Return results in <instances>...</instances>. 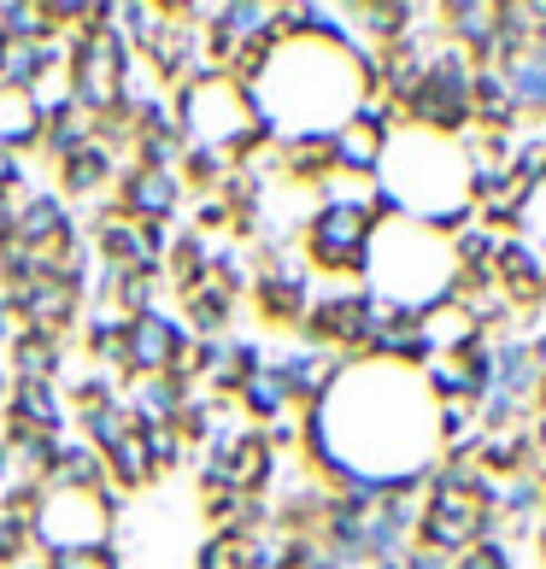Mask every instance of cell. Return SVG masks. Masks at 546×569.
Listing matches in <instances>:
<instances>
[{
  "label": "cell",
  "instance_id": "6da1fadb",
  "mask_svg": "<svg viewBox=\"0 0 546 569\" xmlns=\"http://www.w3.org/2000/svg\"><path fill=\"white\" fill-rule=\"evenodd\" d=\"M300 241H306V264L329 270V277H365L370 241H376V218L365 194H329L300 223Z\"/></svg>",
  "mask_w": 546,
  "mask_h": 569
},
{
  "label": "cell",
  "instance_id": "277c9868",
  "mask_svg": "<svg viewBox=\"0 0 546 569\" xmlns=\"http://www.w3.org/2000/svg\"><path fill=\"white\" fill-rule=\"evenodd\" d=\"M188 347H195V335L177 311H136V318H123V376H171Z\"/></svg>",
  "mask_w": 546,
  "mask_h": 569
},
{
  "label": "cell",
  "instance_id": "3957f363",
  "mask_svg": "<svg viewBox=\"0 0 546 569\" xmlns=\"http://www.w3.org/2000/svg\"><path fill=\"white\" fill-rule=\"evenodd\" d=\"M300 335L318 352H347V358H365L370 347V288H329V293H311V311L300 318Z\"/></svg>",
  "mask_w": 546,
  "mask_h": 569
},
{
  "label": "cell",
  "instance_id": "2e32d148",
  "mask_svg": "<svg viewBox=\"0 0 546 569\" xmlns=\"http://www.w3.org/2000/svg\"><path fill=\"white\" fill-rule=\"evenodd\" d=\"M182 311H188V335L195 341H224L229 323H236V293H224L218 282H200L195 293H182Z\"/></svg>",
  "mask_w": 546,
  "mask_h": 569
},
{
  "label": "cell",
  "instance_id": "4fadbf2b",
  "mask_svg": "<svg viewBox=\"0 0 546 569\" xmlns=\"http://www.w3.org/2000/svg\"><path fill=\"white\" fill-rule=\"evenodd\" d=\"M0 147H7V153H36L41 147V100H36V89H0Z\"/></svg>",
  "mask_w": 546,
  "mask_h": 569
},
{
  "label": "cell",
  "instance_id": "8fae6325",
  "mask_svg": "<svg viewBox=\"0 0 546 569\" xmlns=\"http://www.w3.org/2000/svg\"><path fill=\"white\" fill-rule=\"evenodd\" d=\"M188 388L177 382V376H123V411L136 417V429L147 423H171V417L182 411Z\"/></svg>",
  "mask_w": 546,
  "mask_h": 569
},
{
  "label": "cell",
  "instance_id": "9a60e30c",
  "mask_svg": "<svg viewBox=\"0 0 546 569\" xmlns=\"http://www.w3.org/2000/svg\"><path fill=\"white\" fill-rule=\"evenodd\" d=\"M383 136H370L365 123H347V130L329 136V159L341 177H365V182H383Z\"/></svg>",
  "mask_w": 546,
  "mask_h": 569
},
{
  "label": "cell",
  "instance_id": "5b68a950",
  "mask_svg": "<svg viewBox=\"0 0 546 569\" xmlns=\"http://www.w3.org/2000/svg\"><path fill=\"white\" fill-rule=\"evenodd\" d=\"M182 177L177 171H147V164H123L118 171V212L147 229H171V218L182 212Z\"/></svg>",
  "mask_w": 546,
  "mask_h": 569
},
{
  "label": "cell",
  "instance_id": "83f0119b",
  "mask_svg": "<svg viewBox=\"0 0 546 569\" xmlns=\"http://www.w3.org/2000/svg\"><path fill=\"white\" fill-rule=\"evenodd\" d=\"M540 141H546V130H540Z\"/></svg>",
  "mask_w": 546,
  "mask_h": 569
},
{
  "label": "cell",
  "instance_id": "e0dca14e",
  "mask_svg": "<svg viewBox=\"0 0 546 569\" xmlns=\"http://www.w3.org/2000/svg\"><path fill=\"white\" fill-rule=\"evenodd\" d=\"M494 388L512 393L517 406L540 393V365H535V347L529 341H499L494 347Z\"/></svg>",
  "mask_w": 546,
  "mask_h": 569
},
{
  "label": "cell",
  "instance_id": "52a82bcc",
  "mask_svg": "<svg viewBox=\"0 0 546 569\" xmlns=\"http://www.w3.org/2000/svg\"><path fill=\"white\" fill-rule=\"evenodd\" d=\"M0 417H7V423H24V429L59 435V429L71 423V399H66V388H59V382H12Z\"/></svg>",
  "mask_w": 546,
  "mask_h": 569
},
{
  "label": "cell",
  "instance_id": "5bb4252c",
  "mask_svg": "<svg viewBox=\"0 0 546 569\" xmlns=\"http://www.w3.org/2000/svg\"><path fill=\"white\" fill-rule=\"evenodd\" d=\"M494 71L506 77L517 112H540L546 118V48H540V41H529V48L512 53L506 66H494Z\"/></svg>",
  "mask_w": 546,
  "mask_h": 569
},
{
  "label": "cell",
  "instance_id": "603a6c76",
  "mask_svg": "<svg viewBox=\"0 0 546 569\" xmlns=\"http://www.w3.org/2000/svg\"><path fill=\"white\" fill-rule=\"evenodd\" d=\"M36 546V529H30V517H18V511H0V569H18L24 563V552Z\"/></svg>",
  "mask_w": 546,
  "mask_h": 569
},
{
  "label": "cell",
  "instance_id": "d4e9b609",
  "mask_svg": "<svg viewBox=\"0 0 546 569\" xmlns=\"http://www.w3.org/2000/svg\"><path fill=\"white\" fill-rule=\"evenodd\" d=\"M453 569H517V558H512V546L499 540V535H488V540H476Z\"/></svg>",
  "mask_w": 546,
  "mask_h": 569
},
{
  "label": "cell",
  "instance_id": "7402d4cb",
  "mask_svg": "<svg viewBox=\"0 0 546 569\" xmlns=\"http://www.w3.org/2000/svg\"><path fill=\"white\" fill-rule=\"evenodd\" d=\"M141 435V447H147V458H153V470L165 476V470H177L182 463V452H188V440L171 429V423H147V429H136Z\"/></svg>",
  "mask_w": 546,
  "mask_h": 569
},
{
  "label": "cell",
  "instance_id": "7a4b0ae2",
  "mask_svg": "<svg viewBox=\"0 0 546 569\" xmlns=\"http://www.w3.org/2000/svg\"><path fill=\"white\" fill-rule=\"evenodd\" d=\"M71 41V59H66V94L77 100V112H112L118 107V89H123V66H130V48L118 41L112 24L100 30H66Z\"/></svg>",
  "mask_w": 546,
  "mask_h": 569
},
{
  "label": "cell",
  "instance_id": "cb8c5ba5",
  "mask_svg": "<svg viewBox=\"0 0 546 569\" xmlns=\"http://www.w3.org/2000/svg\"><path fill=\"white\" fill-rule=\"evenodd\" d=\"M41 569H123V563L107 540V546H82V552H41Z\"/></svg>",
  "mask_w": 546,
  "mask_h": 569
},
{
  "label": "cell",
  "instance_id": "ac0fdd59",
  "mask_svg": "<svg viewBox=\"0 0 546 569\" xmlns=\"http://www.w3.org/2000/svg\"><path fill=\"white\" fill-rule=\"evenodd\" d=\"M100 458H107V481H112L118 493H136V488H147V481H159V470H153V458H147L136 429L123 435L112 452H100Z\"/></svg>",
  "mask_w": 546,
  "mask_h": 569
},
{
  "label": "cell",
  "instance_id": "9c48e42d",
  "mask_svg": "<svg viewBox=\"0 0 546 569\" xmlns=\"http://www.w3.org/2000/svg\"><path fill=\"white\" fill-rule=\"evenodd\" d=\"M7 370H12V382H59L66 376V341L41 329H18L7 347Z\"/></svg>",
  "mask_w": 546,
  "mask_h": 569
},
{
  "label": "cell",
  "instance_id": "30bf717a",
  "mask_svg": "<svg viewBox=\"0 0 546 569\" xmlns=\"http://www.w3.org/2000/svg\"><path fill=\"white\" fill-rule=\"evenodd\" d=\"M118 171H123V159L112 153V147H100V141H89V147H77V153L59 164V194H71V200H95V194H107V188L118 182Z\"/></svg>",
  "mask_w": 546,
  "mask_h": 569
},
{
  "label": "cell",
  "instance_id": "44dd1931",
  "mask_svg": "<svg viewBox=\"0 0 546 569\" xmlns=\"http://www.w3.org/2000/svg\"><path fill=\"white\" fill-rule=\"evenodd\" d=\"M77 429H82V440H89L95 452H112L118 440L136 429V417L123 411V399H112V406H89V411H77Z\"/></svg>",
  "mask_w": 546,
  "mask_h": 569
},
{
  "label": "cell",
  "instance_id": "d6986e66",
  "mask_svg": "<svg viewBox=\"0 0 546 569\" xmlns=\"http://www.w3.org/2000/svg\"><path fill=\"white\" fill-rule=\"evenodd\" d=\"M236 399L247 406V417H254V423H277V417L294 411V399H288V388H282V376L270 370V365L247 376V382L236 388Z\"/></svg>",
  "mask_w": 546,
  "mask_h": 569
},
{
  "label": "cell",
  "instance_id": "7c38bea8",
  "mask_svg": "<svg viewBox=\"0 0 546 569\" xmlns=\"http://www.w3.org/2000/svg\"><path fill=\"white\" fill-rule=\"evenodd\" d=\"M41 488H59V493H100V488H112V481H107V458H100L89 440H66V452H59V463L48 470Z\"/></svg>",
  "mask_w": 546,
  "mask_h": 569
},
{
  "label": "cell",
  "instance_id": "ba28073f",
  "mask_svg": "<svg viewBox=\"0 0 546 569\" xmlns=\"http://www.w3.org/2000/svg\"><path fill=\"white\" fill-rule=\"evenodd\" d=\"M440 24H447V41L465 48L476 66H494V41H499V7L488 0H458V7H440Z\"/></svg>",
  "mask_w": 546,
  "mask_h": 569
},
{
  "label": "cell",
  "instance_id": "8992f818",
  "mask_svg": "<svg viewBox=\"0 0 546 569\" xmlns=\"http://www.w3.org/2000/svg\"><path fill=\"white\" fill-rule=\"evenodd\" d=\"M7 236L24 241V247H36V252H66V247H77V223H71L66 194H48V188L18 194V200H12Z\"/></svg>",
  "mask_w": 546,
  "mask_h": 569
},
{
  "label": "cell",
  "instance_id": "484cf974",
  "mask_svg": "<svg viewBox=\"0 0 546 569\" xmlns=\"http://www.w3.org/2000/svg\"><path fill=\"white\" fill-rule=\"evenodd\" d=\"M18 194H30V159L0 147V200H18Z\"/></svg>",
  "mask_w": 546,
  "mask_h": 569
},
{
  "label": "cell",
  "instance_id": "4316f807",
  "mask_svg": "<svg viewBox=\"0 0 546 569\" xmlns=\"http://www.w3.org/2000/svg\"><path fill=\"white\" fill-rule=\"evenodd\" d=\"M458 558H447V552H435V546H406V558H400V569H453Z\"/></svg>",
  "mask_w": 546,
  "mask_h": 569
},
{
  "label": "cell",
  "instance_id": "ffe728a7",
  "mask_svg": "<svg viewBox=\"0 0 546 569\" xmlns=\"http://www.w3.org/2000/svg\"><path fill=\"white\" fill-rule=\"evenodd\" d=\"M206 259H212V247H206V236H177L171 241V252H165V277H171L182 293H195L200 282H212V270H206Z\"/></svg>",
  "mask_w": 546,
  "mask_h": 569
}]
</instances>
